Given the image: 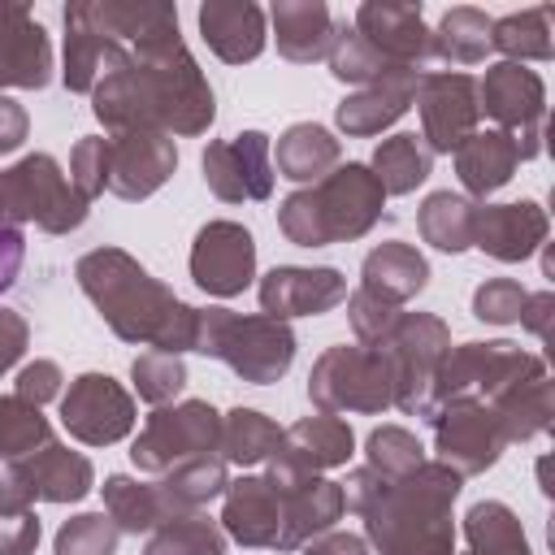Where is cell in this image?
<instances>
[{"label": "cell", "mask_w": 555, "mask_h": 555, "mask_svg": "<svg viewBox=\"0 0 555 555\" xmlns=\"http://www.w3.org/2000/svg\"><path fill=\"white\" fill-rule=\"evenodd\" d=\"M82 291L100 304L108 325L130 343H156L173 356L195 347V308L178 304L156 278H147L126 251H91L78 260Z\"/></svg>", "instance_id": "1"}, {"label": "cell", "mask_w": 555, "mask_h": 555, "mask_svg": "<svg viewBox=\"0 0 555 555\" xmlns=\"http://www.w3.org/2000/svg\"><path fill=\"white\" fill-rule=\"evenodd\" d=\"M377 503H364L360 512L369 516V533L382 546V555H451V525H447V503L460 490V473L447 464L434 468H412L408 481H390L373 473Z\"/></svg>", "instance_id": "2"}, {"label": "cell", "mask_w": 555, "mask_h": 555, "mask_svg": "<svg viewBox=\"0 0 555 555\" xmlns=\"http://www.w3.org/2000/svg\"><path fill=\"white\" fill-rule=\"evenodd\" d=\"M382 182L364 165H347L325 178L317 191H299L282 204V230L299 247H325L338 238H356L373 225L382 208Z\"/></svg>", "instance_id": "3"}, {"label": "cell", "mask_w": 555, "mask_h": 555, "mask_svg": "<svg viewBox=\"0 0 555 555\" xmlns=\"http://www.w3.org/2000/svg\"><path fill=\"white\" fill-rule=\"evenodd\" d=\"M191 351L221 356L234 373L264 386V382H278L291 369L295 338L273 317H247L243 321L225 308H208V312H195V347Z\"/></svg>", "instance_id": "4"}, {"label": "cell", "mask_w": 555, "mask_h": 555, "mask_svg": "<svg viewBox=\"0 0 555 555\" xmlns=\"http://www.w3.org/2000/svg\"><path fill=\"white\" fill-rule=\"evenodd\" d=\"M308 390L325 412H377L395 399V373L382 351L334 347L330 356H321Z\"/></svg>", "instance_id": "5"}, {"label": "cell", "mask_w": 555, "mask_h": 555, "mask_svg": "<svg viewBox=\"0 0 555 555\" xmlns=\"http://www.w3.org/2000/svg\"><path fill=\"white\" fill-rule=\"evenodd\" d=\"M0 217L4 225L35 217L48 230H69L87 217V199L65 186L52 156H26L17 169L0 173Z\"/></svg>", "instance_id": "6"}, {"label": "cell", "mask_w": 555, "mask_h": 555, "mask_svg": "<svg viewBox=\"0 0 555 555\" xmlns=\"http://www.w3.org/2000/svg\"><path fill=\"white\" fill-rule=\"evenodd\" d=\"M221 438V421L208 403H182V408H165L147 421V429L139 434L130 460L147 473L169 468L173 460H195L204 451H212V442Z\"/></svg>", "instance_id": "7"}, {"label": "cell", "mask_w": 555, "mask_h": 555, "mask_svg": "<svg viewBox=\"0 0 555 555\" xmlns=\"http://www.w3.org/2000/svg\"><path fill=\"white\" fill-rule=\"evenodd\" d=\"M61 421L74 438H82L91 447H104V442H117L134 425V408H130V395L113 377L82 373L69 386V395L61 399Z\"/></svg>", "instance_id": "8"}, {"label": "cell", "mask_w": 555, "mask_h": 555, "mask_svg": "<svg viewBox=\"0 0 555 555\" xmlns=\"http://www.w3.org/2000/svg\"><path fill=\"white\" fill-rule=\"evenodd\" d=\"M251 269H256V247L243 225L212 221L199 230L191 251V273L208 295H238L251 282Z\"/></svg>", "instance_id": "9"}, {"label": "cell", "mask_w": 555, "mask_h": 555, "mask_svg": "<svg viewBox=\"0 0 555 555\" xmlns=\"http://www.w3.org/2000/svg\"><path fill=\"white\" fill-rule=\"evenodd\" d=\"M429 421L438 425V455H442V464H455L451 473H481V468H490L499 460V447L507 442L499 416L481 412L468 399H455L451 412L429 416Z\"/></svg>", "instance_id": "10"}, {"label": "cell", "mask_w": 555, "mask_h": 555, "mask_svg": "<svg viewBox=\"0 0 555 555\" xmlns=\"http://www.w3.org/2000/svg\"><path fill=\"white\" fill-rule=\"evenodd\" d=\"M204 178L221 199H264L273 186V165H269V139L260 130L238 134L234 143H212L204 152Z\"/></svg>", "instance_id": "11"}, {"label": "cell", "mask_w": 555, "mask_h": 555, "mask_svg": "<svg viewBox=\"0 0 555 555\" xmlns=\"http://www.w3.org/2000/svg\"><path fill=\"white\" fill-rule=\"evenodd\" d=\"M173 160L178 156L165 134L130 130L121 139H108V182L104 186H113L121 199H143L169 178Z\"/></svg>", "instance_id": "12"}, {"label": "cell", "mask_w": 555, "mask_h": 555, "mask_svg": "<svg viewBox=\"0 0 555 555\" xmlns=\"http://www.w3.org/2000/svg\"><path fill=\"white\" fill-rule=\"evenodd\" d=\"M343 295H347V282L334 269H273L260 282V304L273 321L299 317V312H325Z\"/></svg>", "instance_id": "13"}, {"label": "cell", "mask_w": 555, "mask_h": 555, "mask_svg": "<svg viewBox=\"0 0 555 555\" xmlns=\"http://www.w3.org/2000/svg\"><path fill=\"white\" fill-rule=\"evenodd\" d=\"M421 117H425V139H429L434 152L460 147L468 139L473 117H477L473 82L464 74H434V78H425Z\"/></svg>", "instance_id": "14"}, {"label": "cell", "mask_w": 555, "mask_h": 555, "mask_svg": "<svg viewBox=\"0 0 555 555\" xmlns=\"http://www.w3.org/2000/svg\"><path fill=\"white\" fill-rule=\"evenodd\" d=\"M225 529L247 546H278L282 538V494L273 477H243L225 499Z\"/></svg>", "instance_id": "15"}, {"label": "cell", "mask_w": 555, "mask_h": 555, "mask_svg": "<svg viewBox=\"0 0 555 555\" xmlns=\"http://www.w3.org/2000/svg\"><path fill=\"white\" fill-rule=\"evenodd\" d=\"M52 69L48 39L22 9H0V82L4 87H43Z\"/></svg>", "instance_id": "16"}, {"label": "cell", "mask_w": 555, "mask_h": 555, "mask_svg": "<svg viewBox=\"0 0 555 555\" xmlns=\"http://www.w3.org/2000/svg\"><path fill=\"white\" fill-rule=\"evenodd\" d=\"M546 234V221L538 212V204H499V208H481L473 221V243L486 247L499 260H520L529 256Z\"/></svg>", "instance_id": "17"}, {"label": "cell", "mask_w": 555, "mask_h": 555, "mask_svg": "<svg viewBox=\"0 0 555 555\" xmlns=\"http://www.w3.org/2000/svg\"><path fill=\"white\" fill-rule=\"evenodd\" d=\"M416 87H421V74H412V65L408 69H395L382 82H373L364 95L343 100L338 104V126L343 130H356V134H373V130L390 126L408 108V100H412Z\"/></svg>", "instance_id": "18"}, {"label": "cell", "mask_w": 555, "mask_h": 555, "mask_svg": "<svg viewBox=\"0 0 555 555\" xmlns=\"http://www.w3.org/2000/svg\"><path fill=\"white\" fill-rule=\"evenodd\" d=\"M286 451H278V464L282 468H295V473H312V468H330V464H343L351 455V429L334 416H312V421H299L286 438H282Z\"/></svg>", "instance_id": "19"}, {"label": "cell", "mask_w": 555, "mask_h": 555, "mask_svg": "<svg viewBox=\"0 0 555 555\" xmlns=\"http://www.w3.org/2000/svg\"><path fill=\"white\" fill-rule=\"evenodd\" d=\"M455 160H460V178L468 191L486 195L494 186H503L520 160V143H512V134L503 130H486V134H468L460 147H455Z\"/></svg>", "instance_id": "20"}, {"label": "cell", "mask_w": 555, "mask_h": 555, "mask_svg": "<svg viewBox=\"0 0 555 555\" xmlns=\"http://www.w3.org/2000/svg\"><path fill=\"white\" fill-rule=\"evenodd\" d=\"M204 39L225 56V61H247L264 48L260 30V9L256 4H204L199 9Z\"/></svg>", "instance_id": "21"}, {"label": "cell", "mask_w": 555, "mask_h": 555, "mask_svg": "<svg viewBox=\"0 0 555 555\" xmlns=\"http://www.w3.org/2000/svg\"><path fill=\"white\" fill-rule=\"evenodd\" d=\"M26 481H30V494L39 499H52V503H65V499H82L91 490V464L82 455H69L65 447L48 442L43 451H35L26 464H22Z\"/></svg>", "instance_id": "22"}, {"label": "cell", "mask_w": 555, "mask_h": 555, "mask_svg": "<svg viewBox=\"0 0 555 555\" xmlns=\"http://www.w3.org/2000/svg\"><path fill=\"white\" fill-rule=\"evenodd\" d=\"M481 100L486 113H494L503 126H520V121H538L542 113V82L520 69V65H494L481 82Z\"/></svg>", "instance_id": "23"}, {"label": "cell", "mask_w": 555, "mask_h": 555, "mask_svg": "<svg viewBox=\"0 0 555 555\" xmlns=\"http://www.w3.org/2000/svg\"><path fill=\"white\" fill-rule=\"evenodd\" d=\"M425 278H429L425 260L412 247H403V243H386V247H377L364 260V291L377 295V299H386V304L416 295L425 286Z\"/></svg>", "instance_id": "24"}, {"label": "cell", "mask_w": 555, "mask_h": 555, "mask_svg": "<svg viewBox=\"0 0 555 555\" xmlns=\"http://www.w3.org/2000/svg\"><path fill=\"white\" fill-rule=\"evenodd\" d=\"M221 490H225L221 464L208 460V455H195V460H182V464L156 486V499H160L165 516H169V512L182 516V512H195L199 503H208V499L221 494Z\"/></svg>", "instance_id": "25"}, {"label": "cell", "mask_w": 555, "mask_h": 555, "mask_svg": "<svg viewBox=\"0 0 555 555\" xmlns=\"http://www.w3.org/2000/svg\"><path fill=\"white\" fill-rule=\"evenodd\" d=\"M334 160H338V143L321 126H291L278 139V169L295 182L321 178V169H330Z\"/></svg>", "instance_id": "26"}, {"label": "cell", "mask_w": 555, "mask_h": 555, "mask_svg": "<svg viewBox=\"0 0 555 555\" xmlns=\"http://www.w3.org/2000/svg\"><path fill=\"white\" fill-rule=\"evenodd\" d=\"M473 221H477V208L464 204V199L451 195V191L429 195L425 208H421V230H425V238H429L434 247H442V251L468 247V243H473Z\"/></svg>", "instance_id": "27"}, {"label": "cell", "mask_w": 555, "mask_h": 555, "mask_svg": "<svg viewBox=\"0 0 555 555\" xmlns=\"http://www.w3.org/2000/svg\"><path fill=\"white\" fill-rule=\"evenodd\" d=\"M217 442H221L225 460H234V464H256V460H264V455H273V451L282 447V434H278V425H269L260 412L234 408V412L225 416Z\"/></svg>", "instance_id": "28"}, {"label": "cell", "mask_w": 555, "mask_h": 555, "mask_svg": "<svg viewBox=\"0 0 555 555\" xmlns=\"http://www.w3.org/2000/svg\"><path fill=\"white\" fill-rule=\"evenodd\" d=\"M373 165H377L382 191H395V195H399V191H412L416 182L429 178V152L416 143V134H395V139H386V143L377 147Z\"/></svg>", "instance_id": "29"}, {"label": "cell", "mask_w": 555, "mask_h": 555, "mask_svg": "<svg viewBox=\"0 0 555 555\" xmlns=\"http://www.w3.org/2000/svg\"><path fill=\"white\" fill-rule=\"evenodd\" d=\"M225 538L204 516H165L160 533L147 542V555H221Z\"/></svg>", "instance_id": "30"}, {"label": "cell", "mask_w": 555, "mask_h": 555, "mask_svg": "<svg viewBox=\"0 0 555 555\" xmlns=\"http://www.w3.org/2000/svg\"><path fill=\"white\" fill-rule=\"evenodd\" d=\"M468 538L473 555H529L525 533L503 503H477L468 512Z\"/></svg>", "instance_id": "31"}, {"label": "cell", "mask_w": 555, "mask_h": 555, "mask_svg": "<svg viewBox=\"0 0 555 555\" xmlns=\"http://www.w3.org/2000/svg\"><path fill=\"white\" fill-rule=\"evenodd\" d=\"M104 499H108V520H117V529H126V533H139V529H152L165 520L156 486H134L130 477H108Z\"/></svg>", "instance_id": "32"}, {"label": "cell", "mask_w": 555, "mask_h": 555, "mask_svg": "<svg viewBox=\"0 0 555 555\" xmlns=\"http://www.w3.org/2000/svg\"><path fill=\"white\" fill-rule=\"evenodd\" d=\"M299 43V56L295 61H312L330 48V13L321 4H278V48L291 52Z\"/></svg>", "instance_id": "33"}, {"label": "cell", "mask_w": 555, "mask_h": 555, "mask_svg": "<svg viewBox=\"0 0 555 555\" xmlns=\"http://www.w3.org/2000/svg\"><path fill=\"white\" fill-rule=\"evenodd\" d=\"M35 447H48V421L39 416V408L17 395L0 399V455L17 460V455H30Z\"/></svg>", "instance_id": "34"}, {"label": "cell", "mask_w": 555, "mask_h": 555, "mask_svg": "<svg viewBox=\"0 0 555 555\" xmlns=\"http://www.w3.org/2000/svg\"><path fill=\"white\" fill-rule=\"evenodd\" d=\"M117 551V525L104 512L74 516L56 533V555H113Z\"/></svg>", "instance_id": "35"}, {"label": "cell", "mask_w": 555, "mask_h": 555, "mask_svg": "<svg viewBox=\"0 0 555 555\" xmlns=\"http://www.w3.org/2000/svg\"><path fill=\"white\" fill-rule=\"evenodd\" d=\"M486 17L481 13H473V9H455V13H447V22H442V35H438V52L442 56H451V61H477L481 52H486Z\"/></svg>", "instance_id": "36"}, {"label": "cell", "mask_w": 555, "mask_h": 555, "mask_svg": "<svg viewBox=\"0 0 555 555\" xmlns=\"http://www.w3.org/2000/svg\"><path fill=\"white\" fill-rule=\"evenodd\" d=\"M369 460L382 477H408L412 468H421V442L408 429H377L369 438Z\"/></svg>", "instance_id": "37"}, {"label": "cell", "mask_w": 555, "mask_h": 555, "mask_svg": "<svg viewBox=\"0 0 555 555\" xmlns=\"http://www.w3.org/2000/svg\"><path fill=\"white\" fill-rule=\"evenodd\" d=\"M182 382H186V373H182L178 356L152 351V356L134 360V386H139V395H143L147 403H165L169 395L182 390Z\"/></svg>", "instance_id": "38"}, {"label": "cell", "mask_w": 555, "mask_h": 555, "mask_svg": "<svg viewBox=\"0 0 555 555\" xmlns=\"http://www.w3.org/2000/svg\"><path fill=\"white\" fill-rule=\"evenodd\" d=\"M104 182H108V139L78 143V152H74V186H78V195L87 199V195L104 191Z\"/></svg>", "instance_id": "39"}, {"label": "cell", "mask_w": 555, "mask_h": 555, "mask_svg": "<svg viewBox=\"0 0 555 555\" xmlns=\"http://www.w3.org/2000/svg\"><path fill=\"white\" fill-rule=\"evenodd\" d=\"M525 291L516 282H486L477 295H473V312L481 321H516L520 308H525Z\"/></svg>", "instance_id": "40"}, {"label": "cell", "mask_w": 555, "mask_h": 555, "mask_svg": "<svg viewBox=\"0 0 555 555\" xmlns=\"http://www.w3.org/2000/svg\"><path fill=\"white\" fill-rule=\"evenodd\" d=\"M546 22V9H538V13H525V17H507V22H499L494 30V43L503 48V52H525V56H551V48H542V43H533L529 39V30H538Z\"/></svg>", "instance_id": "41"}, {"label": "cell", "mask_w": 555, "mask_h": 555, "mask_svg": "<svg viewBox=\"0 0 555 555\" xmlns=\"http://www.w3.org/2000/svg\"><path fill=\"white\" fill-rule=\"evenodd\" d=\"M39 542V520L30 512L0 516V555H30Z\"/></svg>", "instance_id": "42"}, {"label": "cell", "mask_w": 555, "mask_h": 555, "mask_svg": "<svg viewBox=\"0 0 555 555\" xmlns=\"http://www.w3.org/2000/svg\"><path fill=\"white\" fill-rule=\"evenodd\" d=\"M30 481L17 464H0V516H22L30 503Z\"/></svg>", "instance_id": "43"}, {"label": "cell", "mask_w": 555, "mask_h": 555, "mask_svg": "<svg viewBox=\"0 0 555 555\" xmlns=\"http://www.w3.org/2000/svg\"><path fill=\"white\" fill-rule=\"evenodd\" d=\"M56 377H61V373H56V364H48V360L22 369V377H17V399H26V403L39 408V399L56 395Z\"/></svg>", "instance_id": "44"}, {"label": "cell", "mask_w": 555, "mask_h": 555, "mask_svg": "<svg viewBox=\"0 0 555 555\" xmlns=\"http://www.w3.org/2000/svg\"><path fill=\"white\" fill-rule=\"evenodd\" d=\"M26 139V113L0 95V152H13Z\"/></svg>", "instance_id": "45"}, {"label": "cell", "mask_w": 555, "mask_h": 555, "mask_svg": "<svg viewBox=\"0 0 555 555\" xmlns=\"http://www.w3.org/2000/svg\"><path fill=\"white\" fill-rule=\"evenodd\" d=\"M22 343H26V325H22L13 312H4V308H0V373L17 360Z\"/></svg>", "instance_id": "46"}, {"label": "cell", "mask_w": 555, "mask_h": 555, "mask_svg": "<svg viewBox=\"0 0 555 555\" xmlns=\"http://www.w3.org/2000/svg\"><path fill=\"white\" fill-rule=\"evenodd\" d=\"M17 264H22V234L13 225H0V291L13 282Z\"/></svg>", "instance_id": "47"}, {"label": "cell", "mask_w": 555, "mask_h": 555, "mask_svg": "<svg viewBox=\"0 0 555 555\" xmlns=\"http://www.w3.org/2000/svg\"><path fill=\"white\" fill-rule=\"evenodd\" d=\"M308 555H369V551H364V542L351 538V533H330L325 542H312Z\"/></svg>", "instance_id": "48"}]
</instances>
